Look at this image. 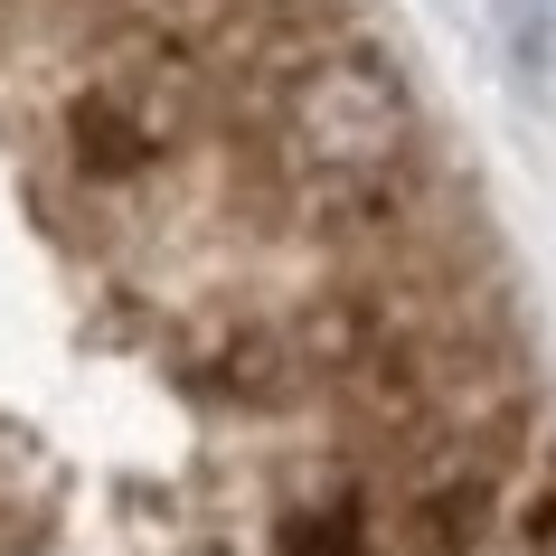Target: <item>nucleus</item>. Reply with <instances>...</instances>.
Wrapping results in <instances>:
<instances>
[{"instance_id":"1","label":"nucleus","mask_w":556,"mask_h":556,"mask_svg":"<svg viewBox=\"0 0 556 556\" xmlns=\"http://www.w3.org/2000/svg\"><path fill=\"white\" fill-rule=\"evenodd\" d=\"M274 151L330 236H378L415 170L406 86L368 48H293L274 76Z\"/></svg>"},{"instance_id":"2","label":"nucleus","mask_w":556,"mask_h":556,"mask_svg":"<svg viewBox=\"0 0 556 556\" xmlns=\"http://www.w3.org/2000/svg\"><path fill=\"white\" fill-rule=\"evenodd\" d=\"M170 151H179V94L151 66H114L66 104V161L94 189H142Z\"/></svg>"},{"instance_id":"4","label":"nucleus","mask_w":556,"mask_h":556,"mask_svg":"<svg viewBox=\"0 0 556 556\" xmlns=\"http://www.w3.org/2000/svg\"><path fill=\"white\" fill-rule=\"evenodd\" d=\"M500 10V38H509V58H519V76H538L556 48V0H491Z\"/></svg>"},{"instance_id":"3","label":"nucleus","mask_w":556,"mask_h":556,"mask_svg":"<svg viewBox=\"0 0 556 556\" xmlns=\"http://www.w3.org/2000/svg\"><path fill=\"white\" fill-rule=\"evenodd\" d=\"M274 556H387L378 500L368 491H330V500H312V509H293V519L274 528Z\"/></svg>"}]
</instances>
